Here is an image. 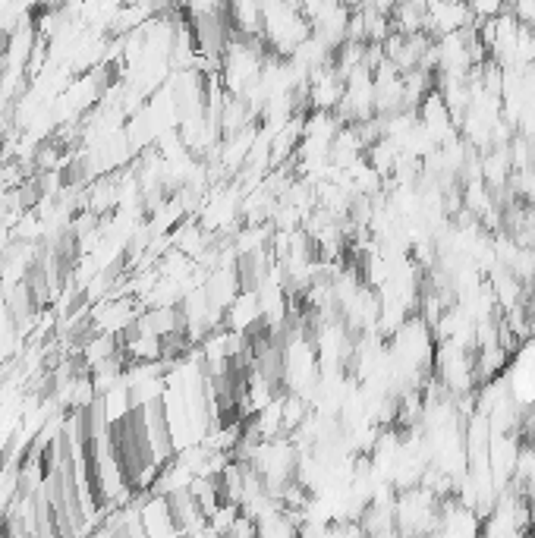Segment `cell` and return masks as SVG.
Returning a JSON list of instances; mask_svg holds the SVG:
<instances>
[{"mask_svg":"<svg viewBox=\"0 0 535 538\" xmlns=\"http://www.w3.org/2000/svg\"><path fill=\"white\" fill-rule=\"evenodd\" d=\"M227 19L237 35L262 38V0H227Z\"/></svg>","mask_w":535,"mask_h":538,"instance_id":"52a82bcc","label":"cell"},{"mask_svg":"<svg viewBox=\"0 0 535 538\" xmlns=\"http://www.w3.org/2000/svg\"><path fill=\"white\" fill-rule=\"evenodd\" d=\"M479 26L473 10H469L466 0H428L425 7V35H451Z\"/></svg>","mask_w":535,"mask_h":538,"instance_id":"3957f363","label":"cell"},{"mask_svg":"<svg viewBox=\"0 0 535 538\" xmlns=\"http://www.w3.org/2000/svg\"><path fill=\"white\" fill-rule=\"evenodd\" d=\"M416 117H419V123L428 129V133H432V139H435L438 145L460 139V126H457V120H454V114H451V107L444 104V98H441L438 89H432V92L422 98V104L416 107Z\"/></svg>","mask_w":535,"mask_h":538,"instance_id":"5b68a950","label":"cell"},{"mask_svg":"<svg viewBox=\"0 0 535 538\" xmlns=\"http://www.w3.org/2000/svg\"><path fill=\"white\" fill-rule=\"evenodd\" d=\"M438 510H441V498L425 485L397 491V504H394L397 532H435Z\"/></svg>","mask_w":535,"mask_h":538,"instance_id":"7a4b0ae2","label":"cell"},{"mask_svg":"<svg viewBox=\"0 0 535 538\" xmlns=\"http://www.w3.org/2000/svg\"><path fill=\"white\" fill-rule=\"evenodd\" d=\"M347 92V79L340 76L334 60L321 63L309 73V111H337Z\"/></svg>","mask_w":535,"mask_h":538,"instance_id":"277c9868","label":"cell"},{"mask_svg":"<svg viewBox=\"0 0 535 538\" xmlns=\"http://www.w3.org/2000/svg\"><path fill=\"white\" fill-rule=\"evenodd\" d=\"M271 57L268 45L255 35H237L227 41V48L221 54V70L218 79L230 95H246L255 82L262 79L265 60Z\"/></svg>","mask_w":535,"mask_h":538,"instance_id":"6da1fadb","label":"cell"},{"mask_svg":"<svg viewBox=\"0 0 535 538\" xmlns=\"http://www.w3.org/2000/svg\"><path fill=\"white\" fill-rule=\"evenodd\" d=\"M262 321V306H259V290H240L237 299L224 312V325L233 331H249Z\"/></svg>","mask_w":535,"mask_h":538,"instance_id":"8992f818","label":"cell"}]
</instances>
